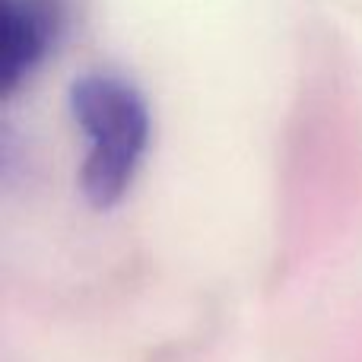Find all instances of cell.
Segmentation results:
<instances>
[{
  "mask_svg": "<svg viewBox=\"0 0 362 362\" xmlns=\"http://www.w3.org/2000/svg\"><path fill=\"white\" fill-rule=\"evenodd\" d=\"M70 112L86 134L80 187L95 210L121 204L150 144V108L134 83L115 74H86L70 86Z\"/></svg>",
  "mask_w": 362,
  "mask_h": 362,
  "instance_id": "cell-1",
  "label": "cell"
},
{
  "mask_svg": "<svg viewBox=\"0 0 362 362\" xmlns=\"http://www.w3.org/2000/svg\"><path fill=\"white\" fill-rule=\"evenodd\" d=\"M54 32V0H0V89L6 95L45 61Z\"/></svg>",
  "mask_w": 362,
  "mask_h": 362,
  "instance_id": "cell-2",
  "label": "cell"
}]
</instances>
